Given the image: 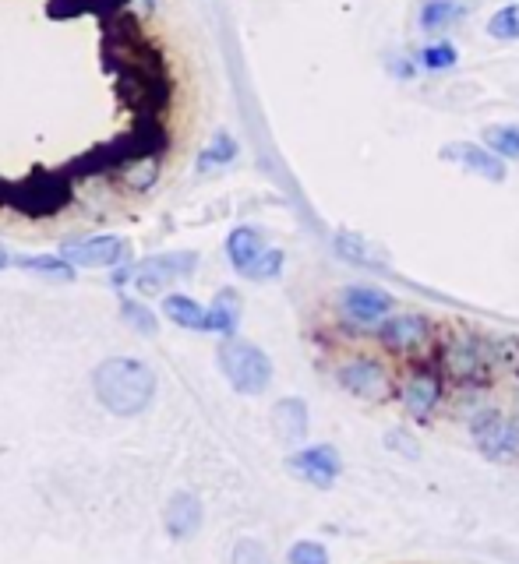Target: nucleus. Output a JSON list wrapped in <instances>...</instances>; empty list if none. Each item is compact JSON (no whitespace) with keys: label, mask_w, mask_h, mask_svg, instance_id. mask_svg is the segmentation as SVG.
<instances>
[{"label":"nucleus","mask_w":519,"mask_h":564,"mask_svg":"<svg viewBox=\"0 0 519 564\" xmlns=\"http://www.w3.org/2000/svg\"><path fill=\"white\" fill-rule=\"evenodd\" d=\"M92 392L113 416H138L156 395V374L135 357H110L92 374Z\"/></svg>","instance_id":"1"},{"label":"nucleus","mask_w":519,"mask_h":564,"mask_svg":"<svg viewBox=\"0 0 519 564\" xmlns=\"http://www.w3.org/2000/svg\"><path fill=\"white\" fill-rule=\"evenodd\" d=\"M219 371L230 381V388L241 395H262L272 385V360L265 357L255 342L244 339H223L216 353Z\"/></svg>","instance_id":"2"},{"label":"nucleus","mask_w":519,"mask_h":564,"mask_svg":"<svg viewBox=\"0 0 519 564\" xmlns=\"http://www.w3.org/2000/svg\"><path fill=\"white\" fill-rule=\"evenodd\" d=\"M470 434H474V445L481 448L484 459L512 462L519 455V427L498 409H481L470 420Z\"/></svg>","instance_id":"3"},{"label":"nucleus","mask_w":519,"mask_h":564,"mask_svg":"<svg viewBox=\"0 0 519 564\" xmlns=\"http://www.w3.org/2000/svg\"><path fill=\"white\" fill-rule=\"evenodd\" d=\"M442 364L456 381H484L491 367V346L477 335H456L445 346Z\"/></svg>","instance_id":"4"},{"label":"nucleus","mask_w":519,"mask_h":564,"mask_svg":"<svg viewBox=\"0 0 519 564\" xmlns=\"http://www.w3.org/2000/svg\"><path fill=\"white\" fill-rule=\"evenodd\" d=\"M128 251H131L128 240L113 237V233H99V237H85L61 247V254L75 268H117L128 258Z\"/></svg>","instance_id":"5"},{"label":"nucleus","mask_w":519,"mask_h":564,"mask_svg":"<svg viewBox=\"0 0 519 564\" xmlns=\"http://www.w3.org/2000/svg\"><path fill=\"white\" fill-rule=\"evenodd\" d=\"M442 159L445 163L463 166V170L474 173V177L491 180V184H505V177H509L505 159L495 156L484 141H449V145H442Z\"/></svg>","instance_id":"6"},{"label":"nucleus","mask_w":519,"mask_h":564,"mask_svg":"<svg viewBox=\"0 0 519 564\" xmlns=\"http://www.w3.org/2000/svg\"><path fill=\"white\" fill-rule=\"evenodd\" d=\"M286 466H290L294 476H301L304 483H311V487H332L336 476L343 473V459H339V452L332 445L301 448V452H294L286 459Z\"/></svg>","instance_id":"7"},{"label":"nucleus","mask_w":519,"mask_h":564,"mask_svg":"<svg viewBox=\"0 0 519 564\" xmlns=\"http://www.w3.org/2000/svg\"><path fill=\"white\" fill-rule=\"evenodd\" d=\"M339 385L350 395H357V399H371V402H382L392 395L389 374L375 360H350V364H343L339 367Z\"/></svg>","instance_id":"8"},{"label":"nucleus","mask_w":519,"mask_h":564,"mask_svg":"<svg viewBox=\"0 0 519 564\" xmlns=\"http://www.w3.org/2000/svg\"><path fill=\"white\" fill-rule=\"evenodd\" d=\"M431 339V321L424 314H392L378 325V342L392 353H410Z\"/></svg>","instance_id":"9"},{"label":"nucleus","mask_w":519,"mask_h":564,"mask_svg":"<svg viewBox=\"0 0 519 564\" xmlns=\"http://www.w3.org/2000/svg\"><path fill=\"white\" fill-rule=\"evenodd\" d=\"M392 293L378 290V286H346L343 297H339V307L350 321L357 325H378V321L389 318L392 311Z\"/></svg>","instance_id":"10"},{"label":"nucleus","mask_w":519,"mask_h":564,"mask_svg":"<svg viewBox=\"0 0 519 564\" xmlns=\"http://www.w3.org/2000/svg\"><path fill=\"white\" fill-rule=\"evenodd\" d=\"M163 526L173 540H191L202 529V501L188 490H177L163 508Z\"/></svg>","instance_id":"11"},{"label":"nucleus","mask_w":519,"mask_h":564,"mask_svg":"<svg viewBox=\"0 0 519 564\" xmlns=\"http://www.w3.org/2000/svg\"><path fill=\"white\" fill-rule=\"evenodd\" d=\"M442 399V381L435 371H414L403 385V406L414 420H428Z\"/></svg>","instance_id":"12"},{"label":"nucleus","mask_w":519,"mask_h":564,"mask_svg":"<svg viewBox=\"0 0 519 564\" xmlns=\"http://www.w3.org/2000/svg\"><path fill=\"white\" fill-rule=\"evenodd\" d=\"M262 251H265V237L255 226H237V230H230V237H226V258H230L237 275L248 272V268L262 258Z\"/></svg>","instance_id":"13"},{"label":"nucleus","mask_w":519,"mask_h":564,"mask_svg":"<svg viewBox=\"0 0 519 564\" xmlns=\"http://www.w3.org/2000/svg\"><path fill=\"white\" fill-rule=\"evenodd\" d=\"M163 314L177 328H191V332H209V307L198 300L184 297V293H166L163 297Z\"/></svg>","instance_id":"14"},{"label":"nucleus","mask_w":519,"mask_h":564,"mask_svg":"<svg viewBox=\"0 0 519 564\" xmlns=\"http://www.w3.org/2000/svg\"><path fill=\"white\" fill-rule=\"evenodd\" d=\"M463 11L467 8L459 0H424L421 11H417V25H421L424 36H442L463 18Z\"/></svg>","instance_id":"15"},{"label":"nucleus","mask_w":519,"mask_h":564,"mask_svg":"<svg viewBox=\"0 0 519 564\" xmlns=\"http://www.w3.org/2000/svg\"><path fill=\"white\" fill-rule=\"evenodd\" d=\"M237 325H241V297L234 290H219L209 307V332L223 335V339H234Z\"/></svg>","instance_id":"16"},{"label":"nucleus","mask_w":519,"mask_h":564,"mask_svg":"<svg viewBox=\"0 0 519 564\" xmlns=\"http://www.w3.org/2000/svg\"><path fill=\"white\" fill-rule=\"evenodd\" d=\"M272 423L283 441H301L308 434V406L301 399H283L272 409Z\"/></svg>","instance_id":"17"},{"label":"nucleus","mask_w":519,"mask_h":564,"mask_svg":"<svg viewBox=\"0 0 519 564\" xmlns=\"http://www.w3.org/2000/svg\"><path fill=\"white\" fill-rule=\"evenodd\" d=\"M15 268L32 272V275H43V279H57V282L75 279V265H71L64 254H18Z\"/></svg>","instance_id":"18"},{"label":"nucleus","mask_w":519,"mask_h":564,"mask_svg":"<svg viewBox=\"0 0 519 564\" xmlns=\"http://www.w3.org/2000/svg\"><path fill=\"white\" fill-rule=\"evenodd\" d=\"M237 152H241V145H237V138L230 131H216L212 134V141L205 145L202 152H198V173H209V170H219V166H230L237 159Z\"/></svg>","instance_id":"19"},{"label":"nucleus","mask_w":519,"mask_h":564,"mask_svg":"<svg viewBox=\"0 0 519 564\" xmlns=\"http://www.w3.org/2000/svg\"><path fill=\"white\" fill-rule=\"evenodd\" d=\"M481 141L505 163H519V124H488L481 131Z\"/></svg>","instance_id":"20"},{"label":"nucleus","mask_w":519,"mask_h":564,"mask_svg":"<svg viewBox=\"0 0 519 564\" xmlns=\"http://www.w3.org/2000/svg\"><path fill=\"white\" fill-rule=\"evenodd\" d=\"M145 265L156 268L159 275H166V279H188V275H195L198 268V254L195 251H170V254H152V258H145Z\"/></svg>","instance_id":"21"},{"label":"nucleus","mask_w":519,"mask_h":564,"mask_svg":"<svg viewBox=\"0 0 519 564\" xmlns=\"http://www.w3.org/2000/svg\"><path fill=\"white\" fill-rule=\"evenodd\" d=\"M417 64H421L424 71H431V75H442V71H452V67L459 64V50L449 43V39H435V43L421 46Z\"/></svg>","instance_id":"22"},{"label":"nucleus","mask_w":519,"mask_h":564,"mask_svg":"<svg viewBox=\"0 0 519 564\" xmlns=\"http://www.w3.org/2000/svg\"><path fill=\"white\" fill-rule=\"evenodd\" d=\"M332 247H336L339 258L350 261V265H361V268L375 265V251H371V244L361 233H339V237L332 240Z\"/></svg>","instance_id":"23"},{"label":"nucleus","mask_w":519,"mask_h":564,"mask_svg":"<svg viewBox=\"0 0 519 564\" xmlns=\"http://www.w3.org/2000/svg\"><path fill=\"white\" fill-rule=\"evenodd\" d=\"M488 36L498 39V43H516L519 39V4L516 0L505 4V8H498L495 15L488 18Z\"/></svg>","instance_id":"24"},{"label":"nucleus","mask_w":519,"mask_h":564,"mask_svg":"<svg viewBox=\"0 0 519 564\" xmlns=\"http://www.w3.org/2000/svg\"><path fill=\"white\" fill-rule=\"evenodd\" d=\"M121 318H124V325L135 328V332H142V335H156V328H159L156 314H152L145 304H138V300H131V297L121 300Z\"/></svg>","instance_id":"25"},{"label":"nucleus","mask_w":519,"mask_h":564,"mask_svg":"<svg viewBox=\"0 0 519 564\" xmlns=\"http://www.w3.org/2000/svg\"><path fill=\"white\" fill-rule=\"evenodd\" d=\"M283 261H286V254L279 251V247H265L262 258H258L255 265L244 272V279H251V282H272V279H279V272H283Z\"/></svg>","instance_id":"26"},{"label":"nucleus","mask_w":519,"mask_h":564,"mask_svg":"<svg viewBox=\"0 0 519 564\" xmlns=\"http://www.w3.org/2000/svg\"><path fill=\"white\" fill-rule=\"evenodd\" d=\"M286 564H329V550L318 540H297L286 554Z\"/></svg>","instance_id":"27"},{"label":"nucleus","mask_w":519,"mask_h":564,"mask_svg":"<svg viewBox=\"0 0 519 564\" xmlns=\"http://www.w3.org/2000/svg\"><path fill=\"white\" fill-rule=\"evenodd\" d=\"M138 293H145V297H156V293H163L166 286H170V279L166 275H159L156 268H149L145 261H138L135 265V282H131Z\"/></svg>","instance_id":"28"},{"label":"nucleus","mask_w":519,"mask_h":564,"mask_svg":"<svg viewBox=\"0 0 519 564\" xmlns=\"http://www.w3.org/2000/svg\"><path fill=\"white\" fill-rule=\"evenodd\" d=\"M234 564H272V561H269V550L258 540H241L234 547Z\"/></svg>","instance_id":"29"},{"label":"nucleus","mask_w":519,"mask_h":564,"mask_svg":"<svg viewBox=\"0 0 519 564\" xmlns=\"http://www.w3.org/2000/svg\"><path fill=\"white\" fill-rule=\"evenodd\" d=\"M156 173H159V163L156 159H145L138 170H131V177H128V184L135 187V191H149L152 184H156Z\"/></svg>","instance_id":"30"},{"label":"nucleus","mask_w":519,"mask_h":564,"mask_svg":"<svg viewBox=\"0 0 519 564\" xmlns=\"http://www.w3.org/2000/svg\"><path fill=\"white\" fill-rule=\"evenodd\" d=\"M385 445L389 448H396V452H407V459H417L421 455V445H417L410 434H403V431H392L389 438H385Z\"/></svg>","instance_id":"31"},{"label":"nucleus","mask_w":519,"mask_h":564,"mask_svg":"<svg viewBox=\"0 0 519 564\" xmlns=\"http://www.w3.org/2000/svg\"><path fill=\"white\" fill-rule=\"evenodd\" d=\"M392 75H396V78H403V82H410V78L417 75L414 60H407V57H403V60H392Z\"/></svg>","instance_id":"32"},{"label":"nucleus","mask_w":519,"mask_h":564,"mask_svg":"<svg viewBox=\"0 0 519 564\" xmlns=\"http://www.w3.org/2000/svg\"><path fill=\"white\" fill-rule=\"evenodd\" d=\"M8 265H15V258H11V254H8V247L0 244V272H4V268H8Z\"/></svg>","instance_id":"33"},{"label":"nucleus","mask_w":519,"mask_h":564,"mask_svg":"<svg viewBox=\"0 0 519 564\" xmlns=\"http://www.w3.org/2000/svg\"><path fill=\"white\" fill-rule=\"evenodd\" d=\"M135 4H138V8H145V11H152V8L159 4V0H135Z\"/></svg>","instance_id":"34"},{"label":"nucleus","mask_w":519,"mask_h":564,"mask_svg":"<svg viewBox=\"0 0 519 564\" xmlns=\"http://www.w3.org/2000/svg\"><path fill=\"white\" fill-rule=\"evenodd\" d=\"M516 4H519V0H516Z\"/></svg>","instance_id":"35"}]
</instances>
